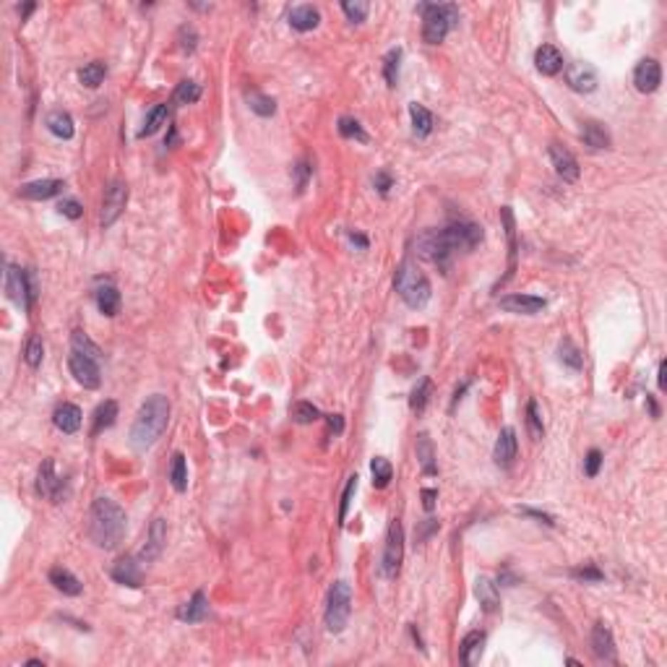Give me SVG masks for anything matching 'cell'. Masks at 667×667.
<instances>
[{
    "instance_id": "1",
    "label": "cell",
    "mask_w": 667,
    "mask_h": 667,
    "mask_svg": "<svg viewBox=\"0 0 667 667\" xmlns=\"http://www.w3.org/2000/svg\"><path fill=\"white\" fill-rule=\"evenodd\" d=\"M482 227L470 219H454L440 229H425L415 237V253L438 269H448L456 253H470L482 243Z\"/></svg>"
},
{
    "instance_id": "2",
    "label": "cell",
    "mask_w": 667,
    "mask_h": 667,
    "mask_svg": "<svg viewBox=\"0 0 667 667\" xmlns=\"http://www.w3.org/2000/svg\"><path fill=\"white\" fill-rule=\"evenodd\" d=\"M125 527H128V516L113 498H97L89 508V539L97 547L115 550L125 537Z\"/></svg>"
},
{
    "instance_id": "3",
    "label": "cell",
    "mask_w": 667,
    "mask_h": 667,
    "mask_svg": "<svg viewBox=\"0 0 667 667\" xmlns=\"http://www.w3.org/2000/svg\"><path fill=\"white\" fill-rule=\"evenodd\" d=\"M167 423H170V402L167 396L152 394L141 404L136 420H133V428H130V446L136 451H146L152 448L157 440L162 438Z\"/></svg>"
},
{
    "instance_id": "4",
    "label": "cell",
    "mask_w": 667,
    "mask_h": 667,
    "mask_svg": "<svg viewBox=\"0 0 667 667\" xmlns=\"http://www.w3.org/2000/svg\"><path fill=\"white\" fill-rule=\"evenodd\" d=\"M394 289H396V295L402 297L410 308H415V311L425 308L433 297L430 279H428V276L417 269V264H412V261H402V264H399L396 276H394Z\"/></svg>"
},
{
    "instance_id": "5",
    "label": "cell",
    "mask_w": 667,
    "mask_h": 667,
    "mask_svg": "<svg viewBox=\"0 0 667 667\" xmlns=\"http://www.w3.org/2000/svg\"><path fill=\"white\" fill-rule=\"evenodd\" d=\"M423 14V39L428 45H440L448 31L459 24V6L454 3H428L420 6Z\"/></svg>"
},
{
    "instance_id": "6",
    "label": "cell",
    "mask_w": 667,
    "mask_h": 667,
    "mask_svg": "<svg viewBox=\"0 0 667 667\" xmlns=\"http://www.w3.org/2000/svg\"><path fill=\"white\" fill-rule=\"evenodd\" d=\"M6 295L8 300L21 308L24 313H29L37 303V276L31 269H19V266L8 264L6 269Z\"/></svg>"
},
{
    "instance_id": "7",
    "label": "cell",
    "mask_w": 667,
    "mask_h": 667,
    "mask_svg": "<svg viewBox=\"0 0 667 667\" xmlns=\"http://www.w3.org/2000/svg\"><path fill=\"white\" fill-rule=\"evenodd\" d=\"M352 615V586L347 581H334L326 599V629L331 634H341L347 629Z\"/></svg>"
},
{
    "instance_id": "8",
    "label": "cell",
    "mask_w": 667,
    "mask_h": 667,
    "mask_svg": "<svg viewBox=\"0 0 667 667\" xmlns=\"http://www.w3.org/2000/svg\"><path fill=\"white\" fill-rule=\"evenodd\" d=\"M402 561H404V529L399 519H394L391 527H388L386 547H383V558H381V576L396 579L399 571H402Z\"/></svg>"
},
{
    "instance_id": "9",
    "label": "cell",
    "mask_w": 667,
    "mask_h": 667,
    "mask_svg": "<svg viewBox=\"0 0 667 667\" xmlns=\"http://www.w3.org/2000/svg\"><path fill=\"white\" fill-rule=\"evenodd\" d=\"M125 204H128V185L123 180H113L105 188V198H102V229H110L115 222L120 219V214L125 212Z\"/></svg>"
},
{
    "instance_id": "10",
    "label": "cell",
    "mask_w": 667,
    "mask_h": 667,
    "mask_svg": "<svg viewBox=\"0 0 667 667\" xmlns=\"http://www.w3.org/2000/svg\"><path fill=\"white\" fill-rule=\"evenodd\" d=\"M68 368L78 386L99 388V383H102V368H99V360H94V357L81 355V352H73V349H71Z\"/></svg>"
},
{
    "instance_id": "11",
    "label": "cell",
    "mask_w": 667,
    "mask_h": 667,
    "mask_svg": "<svg viewBox=\"0 0 667 667\" xmlns=\"http://www.w3.org/2000/svg\"><path fill=\"white\" fill-rule=\"evenodd\" d=\"M37 493L42 498L53 500V503H61L66 495H68V482L61 480L55 475V462L53 459H45L42 467L37 472Z\"/></svg>"
},
{
    "instance_id": "12",
    "label": "cell",
    "mask_w": 667,
    "mask_h": 667,
    "mask_svg": "<svg viewBox=\"0 0 667 667\" xmlns=\"http://www.w3.org/2000/svg\"><path fill=\"white\" fill-rule=\"evenodd\" d=\"M498 305H500V311L516 313V316H537L539 311H545L547 300L537 295H522V292H516V295L500 297Z\"/></svg>"
},
{
    "instance_id": "13",
    "label": "cell",
    "mask_w": 667,
    "mask_h": 667,
    "mask_svg": "<svg viewBox=\"0 0 667 667\" xmlns=\"http://www.w3.org/2000/svg\"><path fill=\"white\" fill-rule=\"evenodd\" d=\"M634 83L641 94H652V91L660 89L662 83V66L654 58H644L638 61L636 71H634Z\"/></svg>"
},
{
    "instance_id": "14",
    "label": "cell",
    "mask_w": 667,
    "mask_h": 667,
    "mask_svg": "<svg viewBox=\"0 0 667 667\" xmlns=\"http://www.w3.org/2000/svg\"><path fill=\"white\" fill-rule=\"evenodd\" d=\"M566 83H569V89L579 91V94H591L597 89V73L589 63H571V66H566Z\"/></svg>"
},
{
    "instance_id": "15",
    "label": "cell",
    "mask_w": 667,
    "mask_h": 667,
    "mask_svg": "<svg viewBox=\"0 0 667 667\" xmlns=\"http://www.w3.org/2000/svg\"><path fill=\"white\" fill-rule=\"evenodd\" d=\"M165 542H167V522L162 516H157L152 522V527H149V537H146V545L141 547V553H138V561L154 563L162 555Z\"/></svg>"
},
{
    "instance_id": "16",
    "label": "cell",
    "mask_w": 667,
    "mask_h": 667,
    "mask_svg": "<svg viewBox=\"0 0 667 667\" xmlns=\"http://www.w3.org/2000/svg\"><path fill=\"white\" fill-rule=\"evenodd\" d=\"M516 454H519V438H516L514 428H503L498 433V440H495L493 448V459L500 470H508L511 464L516 462Z\"/></svg>"
},
{
    "instance_id": "17",
    "label": "cell",
    "mask_w": 667,
    "mask_h": 667,
    "mask_svg": "<svg viewBox=\"0 0 667 667\" xmlns=\"http://www.w3.org/2000/svg\"><path fill=\"white\" fill-rule=\"evenodd\" d=\"M63 188H66V182H63V180L45 177V180L24 182L21 188H19V196L29 198V201H47V198H53V196H58V193H63Z\"/></svg>"
},
{
    "instance_id": "18",
    "label": "cell",
    "mask_w": 667,
    "mask_h": 667,
    "mask_svg": "<svg viewBox=\"0 0 667 667\" xmlns=\"http://www.w3.org/2000/svg\"><path fill=\"white\" fill-rule=\"evenodd\" d=\"M113 579L123 586H130V589H138L141 581H144V571H141V561L138 558H120V561L113 566Z\"/></svg>"
},
{
    "instance_id": "19",
    "label": "cell",
    "mask_w": 667,
    "mask_h": 667,
    "mask_svg": "<svg viewBox=\"0 0 667 667\" xmlns=\"http://www.w3.org/2000/svg\"><path fill=\"white\" fill-rule=\"evenodd\" d=\"M550 162H553L555 172L561 175L566 182L579 180V162L569 149H563L561 144H550Z\"/></svg>"
},
{
    "instance_id": "20",
    "label": "cell",
    "mask_w": 667,
    "mask_h": 667,
    "mask_svg": "<svg viewBox=\"0 0 667 667\" xmlns=\"http://www.w3.org/2000/svg\"><path fill=\"white\" fill-rule=\"evenodd\" d=\"M534 66H537V71L542 73V76H558V73L566 68L561 50L553 47V45L537 47V53H534Z\"/></svg>"
},
{
    "instance_id": "21",
    "label": "cell",
    "mask_w": 667,
    "mask_h": 667,
    "mask_svg": "<svg viewBox=\"0 0 667 667\" xmlns=\"http://www.w3.org/2000/svg\"><path fill=\"white\" fill-rule=\"evenodd\" d=\"M500 219H503V227H506V237H508V274L498 281V287H500V284H506V281L514 276V272H516V253H519V245H516L514 212H511L508 206H503V209H500Z\"/></svg>"
},
{
    "instance_id": "22",
    "label": "cell",
    "mask_w": 667,
    "mask_h": 667,
    "mask_svg": "<svg viewBox=\"0 0 667 667\" xmlns=\"http://www.w3.org/2000/svg\"><path fill=\"white\" fill-rule=\"evenodd\" d=\"M94 303H97L99 313L102 316H118L120 313V292H118V287H115L113 281H105V284H99L97 289H94Z\"/></svg>"
},
{
    "instance_id": "23",
    "label": "cell",
    "mask_w": 667,
    "mask_h": 667,
    "mask_svg": "<svg viewBox=\"0 0 667 667\" xmlns=\"http://www.w3.org/2000/svg\"><path fill=\"white\" fill-rule=\"evenodd\" d=\"M287 21L295 31H311L321 24V14H319V8L316 6H308V3H305V6L289 8Z\"/></svg>"
},
{
    "instance_id": "24",
    "label": "cell",
    "mask_w": 667,
    "mask_h": 667,
    "mask_svg": "<svg viewBox=\"0 0 667 667\" xmlns=\"http://www.w3.org/2000/svg\"><path fill=\"white\" fill-rule=\"evenodd\" d=\"M591 649L597 654V660L615 662V641L605 623H597V626L591 629Z\"/></svg>"
},
{
    "instance_id": "25",
    "label": "cell",
    "mask_w": 667,
    "mask_h": 667,
    "mask_svg": "<svg viewBox=\"0 0 667 667\" xmlns=\"http://www.w3.org/2000/svg\"><path fill=\"white\" fill-rule=\"evenodd\" d=\"M482 646H485V634H482V631H470V634L462 638V644H459V662H462L464 667H472L480 660Z\"/></svg>"
},
{
    "instance_id": "26",
    "label": "cell",
    "mask_w": 667,
    "mask_h": 667,
    "mask_svg": "<svg viewBox=\"0 0 667 667\" xmlns=\"http://www.w3.org/2000/svg\"><path fill=\"white\" fill-rule=\"evenodd\" d=\"M53 423H55V428H58V430L68 433V435H71V433H76L78 428H81V423H83V412L78 410L76 404L66 402V404H61V407L55 410Z\"/></svg>"
},
{
    "instance_id": "27",
    "label": "cell",
    "mask_w": 667,
    "mask_h": 667,
    "mask_svg": "<svg viewBox=\"0 0 667 667\" xmlns=\"http://www.w3.org/2000/svg\"><path fill=\"white\" fill-rule=\"evenodd\" d=\"M206 613H209V599H206L204 591H196L188 602H182V605L177 607V621L198 623V621H204Z\"/></svg>"
},
{
    "instance_id": "28",
    "label": "cell",
    "mask_w": 667,
    "mask_h": 667,
    "mask_svg": "<svg viewBox=\"0 0 667 667\" xmlns=\"http://www.w3.org/2000/svg\"><path fill=\"white\" fill-rule=\"evenodd\" d=\"M415 451H417V462H420V467H423V475H428V477L438 475V464H435V448H433V440H430V435H428V433H420V435H417Z\"/></svg>"
},
{
    "instance_id": "29",
    "label": "cell",
    "mask_w": 667,
    "mask_h": 667,
    "mask_svg": "<svg viewBox=\"0 0 667 667\" xmlns=\"http://www.w3.org/2000/svg\"><path fill=\"white\" fill-rule=\"evenodd\" d=\"M475 594H477L480 605H482V610H485V613H495V610L500 607L498 584H495L493 579L480 576L477 581H475Z\"/></svg>"
},
{
    "instance_id": "30",
    "label": "cell",
    "mask_w": 667,
    "mask_h": 667,
    "mask_svg": "<svg viewBox=\"0 0 667 667\" xmlns=\"http://www.w3.org/2000/svg\"><path fill=\"white\" fill-rule=\"evenodd\" d=\"M50 584H53L58 591L68 594V597H78V594L83 591V584L78 581V579L73 576L68 569H63V566H55V569H50Z\"/></svg>"
},
{
    "instance_id": "31",
    "label": "cell",
    "mask_w": 667,
    "mask_h": 667,
    "mask_svg": "<svg viewBox=\"0 0 667 667\" xmlns=\"http://www.w3.org/2000/svg\"><path fill=\"white\" fill-rule=\"evenodd\" d=\"M47 130L53 133V136H58V138H73V118H71L66 110H53V113L47 115Z\"/></svg>"
},
{
    "instance_id": "32",
    "label": "cell",
    "mask_w": 667,
    "mask_h": 667,
    "mask_svg": "<svg viewBox=\"0 0 667 667\" xmlns=\"http://www.w3.org/2000/svg\"><path fill=\"white\" fill-rule=\"evenodd\" d=\"M410 118H412V130H415V136L425 138L430 136L433 130V113L428 110V107L417 105V102H412L410 105Z\"/></svg>"
},
{
    "instance_id": "33",
    "label": "cell",
    "mask_w": 667,
    "mask_h": 667,
    "mask_svg": "<svg viewBox=\"0 0 667 667\" xmlns=\"http://www.w3.org/2000/svg\"><path fill=\"white\" fill-rule=\"evenodd\" d=\"M115 417H118V402H113V399H107V402H102L97 407V412H94V425H91V435H99L102 430H107L110 425L115 423Z\"/></svg>"
},
{
    "instance_id": "34",
    "label": "cell",
    "mask_w": 667,
    "mask_h": 667,
    "mask_svg": "<svg viewBox=\"0 0 667 667\" xmlns=\"http://www.w3.org/2000/svg\"><path fill=\"white\" fill-rule=\"evenodd\" d=\"M167 118H170V107H167V105L152 107V110H149V115H146V120H144V128L138 130V138L154 136V133H157L162 125H167Z\"/></svg>"
},
{
    "instance_id": "35",
    "label": "cell",
    "mask_w": 667,
    "mask_h": 667,
    "mask_svg": "<svg viewBox=\"0 0 667 667\" xmlns=\"http://www.w3.org/2000/svg\"><path fill=\"white\" fill-rule=\"evenodd\" d=\"M245 99H248L250 110L256 115H261V118H272V115L276 113V102H274L269 94H264V91L250 89V91H245Z\"/></svg>"
},
{
    "instance_id": "36",
    "label": "cell",
    "mask_w": 667,
    "mask_h": 667,
    "mask_svg": "<svg viewBox=\"0 0 667 667\" xmlns=\"http://www.w3.org/2000/svg\"><path fill=\"white\" fill-rule=\"evenodd\" d=\"M581 141L589 149H607L610 146V133L605 130V125L599 123H586L581 130Z\"/></svg>"
},
{
    "instance_id": "37",
    "label": "cell",
    "mask_w": 667,
    "mask_h": 667,
    "mask_svg": "<svg viewBox=\"0 0 667 667\" xmlns=\"http://www.w3.org/2000/svg\"><path fill=\"white\" fill-rule=\"evenodd\" d=\"M371 472H373V487H376V490L388 487V482L394 480V467H391V462L383 459V456H376V459H373Z\"/></svg>"
},
{
    "instance_id": "38",
    "label": "cell",
    "mask_w": 667,
    "mask_h": 667,
    "mask_svg": "<svg viewBox=\"0 0 667 667\" xmlns=\"http://www.w3.org/2000/svg\"><path fill=\"white\" fill-rule=\"evenodd\" d=\"M170 482L177 493H185L188 490V464H185V456L175 454L172 464H170Z\"/></svg>"
},
{
    "instance_id": "39",
    "label": "cell",
    "mask_w": 667,
    "mask_h": 667,
    "mask_svg": "<svg viewBox=\"0 0 667 667\" xmlns=\"http://www.w3.org/2000/svg\"><path fill=\"white\" fill-rule=\"evenodd\" d=\"M105 76H107V66L102 61H94L78 71V81H81L86 89H97L99 83L105 81Z\"/></svg>"
},
{
    "instance_id": "40",
    "label": "cell",
    "mask_w": 667,
    "mask_h": 667,
    "mask_svg": "<svg viewBox=\"0 0 667 667\" xmlns=\"http://www.w3.org/2000/svg\"><path fill=\"white\" fill-rule=\"evenodd\" d=\"M198 99H201V83L196 81H180L172 94L175 105H193Z\"/></svg>"
},
{
    "instance_id": "41",
    "label": "cell",
    "mask_w": 667,
    "mask_h": 667,
    "mask_svg": "<svg viewBox=\"0 0 667 667\" xmlns=\"http://www.w3.org/2000/svg\"><path fill=\"white\" fill-rule=\"evenodd\" d=\"M399 61H402V47L388 50L386 58H383V78H386V83L391 89L399 83Z\"/></svg>"
},
{
    "instance_id": "42",
    "label": "cell",
    "mask_w": 667,
    "mask_h": 667,
    "mask_svg": "<svg viewBox=\"0 0 667 667\" xmlns=\"http://www.w3.org/2000/svg\"><path fill=\"white\" fill-rule=\"evenodd\" d=\"M430 391H433L430 378H420V381H417V386L412 388V396H410V410L412 412H423L425 407H428Z\"/></svg>"
},
{
    "instance_id": "43",
    "label": "cell",
    "mask_w": 667,
    "mask_h": 667,
    "mask_svg": "<svg viewBox=\"0 0 667 667\" xmlns=\"http://www.w3.org/2000/svg\"><path fill=\"white\" fill-rule=\"evenodd\" d=\"M71 349H73V352H81V355L94 357V360L102 363V349H99L83 331H73V336H71Z\"/></svg>"
},
{
    "instance_id": "44",
    "label": "cell",
    "mask_w": 667,
    "mask_h": 667,
    "mask_svg": "<svg viewBox=\"0 0 667 667\" xmlns=\"http://www.w3.org/2000/svg\"><path fill=\"white\" fill-rule=\"evenodd\" d=\"M527 430L534 440H539L545 435V423H542V415H539V407L534 399L527 402Z\"/></svg>"
},
{
    "instance_id": "45",
    "label": "cell",
    "mask_w": 667,
    "mask_h": 667,
    "mask_svg": "<svg viewBox=\"0 0 667 667\" xmlns=\"http://www.w3.org/2000/svg\"><path fill=\"white\" fill-rule=\"evenodd\" d=\"M289 412H292V420H295L297 425H311L321 417L319 407L311 404V402H295Z\"/></svg>"
},
{
    "instance_id": "46",
    "label": "cell",
    "mask_w": 667,
    "mask_h": 667,
    "mask_svg": "<svg viewBox=\"0 0 667 667\" xmlns=\"http://www.w3.org/2000/svg\"><path fill=\"white\" fill-rule=\"evenodd\" d=\"M561 360H563L566 365H569L571 371H581V368H584V355H581V349H579L571 339H563V341H561Z\"/></svg>"
},
{
    "instance_id": "47",
    "label": "cell",
    "mask_w": 667,
    "mask_h": 667,
    "mask_svg": "<svg viewBox=\"0 0 667 667\" xmlns=\"http://www.w3.org/2000/svg\"><path fill=\"white\" fill-rule=\"evenodd\" d=\"M339 133L344 138H355V141H360V144H368V133L363 130V125H360V120H355V118H339Z\"/></svg>"
},
{
    "instance_id": "48",
    "label": "cell",
    "mask_w": 667,
    "mask_h": 667,
    "mask_svg": "<svg viewBox=\"0 0 667 667\" xmlns=\"http://www.w3.org/2000/svg\"><path fill=\"white\" fill-rule=\"evenodd\" d=\"M42 357H45V344H42V339H39V336H29L26 349H24L26 365H29V368H39V365H42Z\"/></svg>"
},
{
    "instance_id": "49",
    "label": "cell",
    "mask_w": 667,
    "mask_h": 667,
    "mask_svg": "<svg viewBox=\"0 0 667 667\" xmlns=\"http://www.w3.org/2000/svg\"><path fill=\"white\" fill-rule=\"evenodd\" d=\"M196 45H198V34H196V29H193L190 24H185V26H180V29H177V47H180V53L190 55V53H193V50H196Z\"/></svg>"
},
{
    "instance_id": "50",
    "label": "cell",
    "mask_w": 667,
    "mask_h": 667,
    "mask_svg": "<svg viewBox=\"0 0 667 667\" xmlns=\"http://www.w3.org/2000/svg\"><path fill=\"white\" fill-rule=\"evenodd\" d=\"M341 11L347 14V19L352 24H363L365 19H368V11H371V6L365 3V0H355V3H341Z\"/></svg>"
},
{
    "instance_id": "51",
    "label": "cell",
    "mask_w": 667,
    "mask_h": 667,
    "mask_svg": "<svg viewBox=\"0 0 667 667\" xmlns=\"http://www.w3.org/2000/svg\"><path fill=\"white\" fill-rule=\"evenodd\" d=\"M355 490H357V475H352V477L347 480V485H344V493H341L339 527H344V522H347V511H349V503H352V495H355Z\"/></svg>"
},
{
    "instance_id": "52",
    "label": "cell",
    "mask_w": 667,
    "mask_h": 667,
    "mask_svg": "<svg viewBox=\"0 0 667 667\" xmlns=\"http://www.w3.org/2000/svg\"><path fill=\"white\" fill-rule=\"evenodd\" d=\"M292 172H295V185H297V193H303L305 188H308V180H311L313 175V167L308 160H300L295 167H292Z\"/></svg>"
},
{
    "instance_id": "53",
    "label": "cell",
    "mask_w": 667,
    "mask_h": 667,
    "mask_svg": "<svg viewBox=\"0 0 667 667\" xmlns=\"http://www.w3.org/2000/svg\"><path fill=\"white\" fill-rule=\"evenodd\" d=\"M599 467H602V451L599 448H589V454L584 459V475L586 477H597Z\"/></svg>"
},
{
    "instance_id": "54",
    "label": "cell",
    "mask_w": 667,
    "mask_h": 667,
    "mask_svg": "<svg viewBox=\"0 0 667 667\" xmlns=\"http://www.w3.org/2000/svg\"><path fill=\"white\" fill-rule=\"evenodd\" d=\"M571 576L576 579V581H602V571L597 569V566H584V569H574L571 571Z\"/></svg>"
},
{
    "instance_id": "55",
    "label": "cell",
    "mask_w": 667,
    "mask_h": 667,
    "mask_svg": "<svg viewBox=\"0 0 667 667\" xmlns=\"http://www.w3.org/2000/svg\"><path fill=\"white\" fill-rule=\"evenodd\" d=\"M58 209H61V214L63 217H68V219H78V217L83 214V206L78 204L76 198H66V201H61Z\"/></svg>"
},
{
    "instance_id": "56",
    "label": "cell",
    "mask_w": 667,
    "mask_h": 667,
    "mask_svg": "<svg viewBox=\"0 0 667 667\" xmlns=\"http://www.w3.org/2000/svg\"><path fill=\"white\" fill-rule=\"evenodd\" d=\"M373 185L378 188L381 196H388V190L394 188V177H391V175H388L386 170H381V172L376 175V177H373Z\"/></svg>"
},
{
    "instance_id": "57",
    "label": "cell",
    "mask_w": 667,
    "mask_h": 667,
    "mask_svg": "<svg viewBox=\"0 0 667 667\" xmlns=\"http://www.w3.org/2000/svg\"><path fill=\"white\" fill-rule=\"evenodd\" d=\"M440 524L435 522V519H425L423 524H420V532H417V542H425V539L430 537L433 532H438Z\"/></svg>"
},
{
    "instance_id": "58",
    "label": "cell",
    "mask_w": 667,
    "mask_h": 667,
    "mask_svg": "<svg viewBox=\"0 0 667 667\" xmlns=\"http://www.w3.org/2000/svg\"><path fill=\"white\" fill-rule=\"evenodd\" d=\"M435 498H438V490H433V487H425L423 490V508L430 514L433 508H435Z\"/></svg>"
},
{
    "instance_id": "59",
    "label": "cell",
    "mask_w": 667,
    "mask_h": 667,
    "mask_svg": "<svg viewBox=\"0 0 667 667\" xmlns=\"http://www.w3.org/2000/svg\"><path fill=\"white\" fill-rule=\"evenodd\" d=\"M326 423H329V433H334V435H339V433L344 430V417L341 415H329Z\"/></svg>"
},
{
    "instance_id": "60",
    "label": "cell",
    "mask_w": 667,
    "mask_h": 667,
    "mask_svg": "<svg viewBox=\"0 0 667 667\" xmlns=\"http://www.w3.org/2000/svg\"><path fill=\"white\" fill-rule=\"evenodd\" d=\"M522 514H524V516H534V519H539V522H545L547 527H555V519H553V516L542 514V511H534V508H522Z\"/></svg>"
},
{
    "instance_id": "61",
    "label": "cell",
    "mask_w": 667,
    "mask_h": 667,
    "mask_svg": "<svg viewBox=\"0 0 667 667\" xmlns=\"http://www.w3.org/2000/svg\"><path fill=\"white\" fill-rule=\"evenodd\" d=\"M347 235H349V240H352V245H357V248L368 250V245H371V243H368V237H365V235H360V232H352V229H349Z\"/></svg>"
},
{
    "instance_id": "62",
    "label": "cell",
    "mask_w": 667,
    "mask_h": 667,
    "mask_svg": "<svg viewBox=\"0 0 667 667\" xmlns=\"http://www.w3.org/2000/svg\"><path fill=\"white\" fill-rule=\"evenodd\" d=\"M657 386H660V391H665V360L660 363V373H657Z\"/></svg>"
},
{
    "instance_id": "63",
    "label": "cell",
    "mask_w": 667,
    "mask_h": 667,
    "mask_svg": "<svg viewBox=\"0 0 667 667\" xmlns=\"http://www.w3.org/2000/svg\"><path fill=\"white\" fill-rule=\"evenodd\" d=\"M34 8H37L34 3H26L24 8H19V14H21V21H26V16H29L31 11H34Z\"/></svg>"
}]
</instances>
